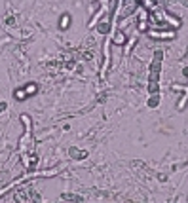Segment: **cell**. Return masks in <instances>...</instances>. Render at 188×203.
<instances>
[{"label": "cell", "mask_w": 188, "mask_h": 203, "mask_svg": "<svg viewBox=\"0 0 188 203\" xmlns=\"http://www.w3.org/2000/svg\"><path fill=\"white\" fill-rule=\"evenodd\" d=\"M15 97H17V99H23V97H25V91H17V93H15Z\"/></svg>", "instance_id": "6da1fadb"}, {"label": "cell", "mask_w": 188, "mask_h": 203, "mask_svg": "<svg viewBox=\"0 0 188 203\" xmlns=\"http://www.w3.org/2000/svg\"><path fill=\"white\" fill-rule=\"evenodd\" d=\"M65 17H67V15H65ZM67 25H69V19H63V21H61V27H67Z\"/></svg>", "instance_id": "7a4b0ae2"}]
</instances>
